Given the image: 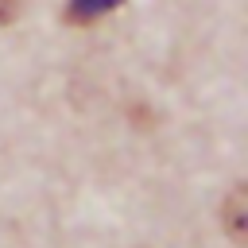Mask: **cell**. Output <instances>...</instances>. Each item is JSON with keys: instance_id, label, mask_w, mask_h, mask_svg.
I'll return each instance as SVG.
<instances>
[{"instance_id": "obj_1", "label": "cell", "mask_w": 248, "mask_h": 248, "mask_svg": "<svg viewBox=\"0 0 248 248\" xmlns=\"http://www.w3.org/2000/svg\"><path fill=\"white\" fill-rule=\"evenodd\" d=\"M221 217H225V229L232 240H248V205H244V190H232L221 205Z\"/></svg>"}, {"instance_id": "obj_2", "label": "cell", "mask_w": 248, "mask_h": 248, "mask_svg": "<svg viewBox=\"0 0 248 248\" xmlns=\"http://www.w3.org/2000/svg\"><path fill=\"white\" fill-rule=\"evenodd\" d=\"M124 0H70L66 4V19L70 23H89V19H97V16H105V12H112V8H120Z\"/></svg>"}, {"instance_id": "obj_3", "label": "cell", "mask_w": 248, "mask_h": 248, "mask_svg": "<svg viewBox=\"0 0 248 248\" xmlns=\"http://www.w3.org/2000/svg\"><path fill=\"white\" fill-rule=\"evenodd\" d=\"M19 16V0H0V23H12Z\"/></svg>"}]
</instances>
